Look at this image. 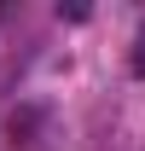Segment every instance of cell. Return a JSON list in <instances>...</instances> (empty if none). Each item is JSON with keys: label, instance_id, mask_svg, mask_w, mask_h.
<instances>
[{"label": "cell", "instance_id": "1", "mask_svg": "<svg viewBox=\"0 0 145 151\" xmlns=\"http://www.w3.org/2000/svg\"><path fill=\"white\" fill-rule=\"evenodd\" d=\"M41 122H47V111H41V105H23V111H12V122H6V128H12V139H35Z\"/></svg>", "mask_w": 145, "mask_h": 151}, {"label": "cell", "instance_id": "2", "mask_svg": "<svg viewBox=\"0 0 145 151\" xmlns=\"http://www.w3.org/2000/svg\"><path fill=\"white\" fill-rule=\"evenodd\" d=\"M128 70H134V76H145V29H139V41H134V58H128Z\"/></svg>", "mask_w": 145, "mask_h": 151}]
</instances>
